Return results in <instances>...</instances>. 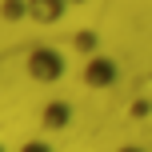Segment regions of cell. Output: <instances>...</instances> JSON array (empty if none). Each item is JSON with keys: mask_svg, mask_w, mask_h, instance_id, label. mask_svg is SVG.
Wrapping results in <instances>:
<instances>
[{"mask_svg": "<svg viewBox=\"0 0 152 152\" xmlns=\"http://www.w3.org/2000/svg\"><path fill=\"white\" fill-rule=\"evenodd\" d=\"M24 68H28V76H32L36 84H56L68 64H64V52H60V48L36 44V48L28 52V60H24Z\"/></svg>", "mask_w": 152, "mask_h": 152, "instance_id": "obj_1", "label": "cell"}, {"mask_svg": "<svg viewBox=\"0 0 152 152\" xmlns=\"http://www.w3.org/2000/svg\"><path fill=\"white\" fill-rule=\"evenodd\" d=\"M68 0H28V20L40 24V28H52V24L64 20V12H68Z\"/></svg>", "mask_w": 152, "mask_h": 152, "instance_id": "obj_2", "label": "cell"}, {"mask_svg": "<svg viewBox=\"0 0 152 152\" xmlns=\"http://www.w3.org/2000/svg\"><path fill=\"white\" fill-rule=\"evenodd\" d=\"M116 60H108V56H88V64H84V84L88 88H112L116 84Z\"/></svg>", "mask_w": 152, "mask_h": 152, "instance_id": "obj_3", "label": "cell"}, {"mask_svg": "<svg viewBox=\"0 0 152 152\" xmlns=\"http://www.w3.org/2000/svg\"><path fill=\"white\" fill-rule=\"evenodd\" d=\"M68 120H72V108L64 104V100H48V104L40 108V128L44 132H60Z\"/></svg>", "mask_w": 152, "mask_h": 152, "instance_id": "obj_4", "label": "cell"}, {"mask_svg": "<svg viewBox=\"0 0 152 152\" xmlns=\"http://www.w3.org/2000/svg\"><path fill=\"white\" fill-rule=\"evenodd\" d=\"M0 16L4 20H24L28 16V0H0Z\"/></svg>", "mask_w": 152, "mask_h": 152, "instance_id": "obj_5", "label": "cell"}, {"mask_svg": "<svg viewBox=\"0 0 152 152\" xmlns=\"http://www.w3.org/2000/svg\"><path fill=\"white\" fill-rule=\"evenodd\" d=\"M16 152H56L52 144H48V140L44 136H32V140H24V144L20 148H16Z\"/></svg>", "mask_w": 152, "mask_h": 152, "instance_id": "obj_6", "label": "cell"}, {"mask_svg": "<svg viewBox=\"0 0 152 152\" xmlns=\"http://www.w3.org/2000/svg\"><path fill=\"white\" fill-rule=\"evenodd\" d=\"M76 48H92V32H76Z\"/></svg>", "mask_w": 152, "mask_h": 152, "instance_id": "obj_7", "label": "cell"}, {"mask_svg": "<svg viewBox=\"0 0 152 152\" xmlns=\"http://www.w3.org/2000/svg\"><path fill=\"white\" fill-rule=\"evenodd\" d=\"M116 152H144V148H136V144H124V148H116Z\"/></svg>", "mask_w": 152, "mask_h": 152, "instance_id": "obj_8", "label": "cell"}, {"mask_svg": "<svg viewBox=\"0 0 152 152\" xmlns=\"http://www.w3.org/2000/svg\"><path fill=\"white\" fill-rule=\"evenodd\" d=\"M148 92H152V72H148Z\"/></svg>", "mask_w": 152, "mask_h": 152, "instance_id": "obj_9", "label": "cell"}, {"mask_svg": "<svg viewBox=\"0 0 152 152\" xmlns=\"http://www.w3.org/2000/svg\"><path fill=\"white\" fill-rule=\"evenodd\" d=\"M68 4H84V0H68Z\"/></svg>", "mask_w": 152, "mask_h": 152, "instance_id": "obj_10", "label": "cell"}, {"mask_svg": "<svg viewBox=\"0 0 152 152\" xmlns=\"http://www.w3.org/2000/svg\"><path fill=\"white\" fill-rule=\"evenodd\" d=\"M0 152H8V148H4V144H0Z\"/></svg>", "mask_w": 152, "mask_h": 152, "instance_id": "obj_11", "label": "cell"}]
</instances>
